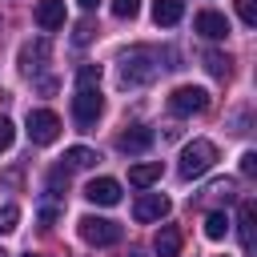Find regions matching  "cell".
Here are the masks:
<instances>
[{
  "label": "cell",
  "instance_id": "d4e9b609",
  "mask_svg": "<svg viewBox=\"0 0 257 257\" xmlns=\"http://www.w3.org/2000/svg\"><path fill=\"white\" fill-rule=\"evenodd\" d=\"M92 32H96V28H92V20H80V24H76V36H72V40H76V44H88V40H92Z\"/></svg>",
  "mask_w": 257,
  "mask_h": 257
},
{
  "label": "cell",
  "instance_id": "9c48e42d",
  "mask_svg": "<svg viewBox=\"0 0 257 257\" xmlns=\"http://www.w3.org/2000/svg\"><path fill=\"white\" fill-rule=\"evenodd\" d=\"M84 197H88L92 205H116V201H120V181H112V177H96V181H88Z\"/></svg>",
  "mask_w": 257,
  "mask_h": 257
},
{
  "label": "cell",
  "instance_id": "f1b7e54d",
  "mask_svg": "<svg viewBox=\"0 0 257 257\" xmlns=\"http://www.w3.org/2000/svg\"><path fill=\"white\" fill-rule=\"evenodd\" d=\"M128 257H145V253H141V249H128Z\"/></svg>",
  "mask_w": 257,
  "mask_h": 257
},
{
  "label": "cell",
  "instance_id": "603a6c76",
  "mask_svg": "<svg viewBox=\"0 0 257 257\" xmlns=\"http://www.w3.org/2000/svg\"><path fill=\"white\" fill-rule=\"evenodd\" d=\"M16 221H20V209H16V205H4V209H0V233H12Z\"/></svg>",
  "mask_w": 257,
  "mask_h": 257
},
{
  "label": "cell",
  "instance_id": "5bb4252c",
  "mask_svg": "<svg viewBox=\"0 0 257 257\" xmlns=\"http://www.w3.org/2000/svg\"><path fill=\"white\" fill-rule=\"evenodd\" d=\"M48 52H52V48H48V40H36V44H24V48H20V68H24L28 76H32V72H36V68H40L44 60H48Z\"/></svg>",
  "mask_w": 257,
  "mask_h": 257
},
{
  "label": "cell",
  "instance_id": "30bf717a",
  "mask_svg": "<svg viewBox=\"0 0 257 257\" xmlns=\"http://www.w3.org/2000/svg\"><path fill=\"white\" fill-rule=\"evenodd\" d=\"M149 145H153V128L149 124H133V128H124L116 137V149L120 153H145Z\"/></svg>",
  "mask_w": 257,
  "mask_h": 257
},
{
  "label": "cell",
  "instance_id": "f546056e",
  "mask_svg": "<svg viewBox=\"0 0 257 257\" xmlns=\"http://www.w3.org/2000/svg\"><path fill=\"white\" fill-rule=\"evenodd\" d=\"M24 257H48V253H24Z\"/></svg>",
  "mask_w": 257,
  "mask_h": 257
},
{
  "label": "cell",
  "instance_id": "52a82bcc",
  "mask_svg": "<svg viewBox=\"0 0 257 257\" xmlns=\"http://www.w3.org/2000/svg\"><path fill=\"white\" fill-rule=\"evenodd\" d=\"M169 197L165 193H141L137 201H133V217L137 221H165L169 217Z\"/></svg>",
  "mask_w": 257,
  "mask_h": 257
},
{
  "label": "cell",
  "instance_id": "5b68a950",
  "mask_svg": "<svg viewBox=\"0 0 257 257\" xmlns=\"http://www.w3.org/2000/svg\"><path fill=\"white\" fill-rule=\"evenodd\" d=\"M100 112H104L100 88H76V96H72V120H76V128H92Z\"/></svg>",
  "mask_w": 257,
  "mask_h": 257
},
{
  "label": "cell",
  "instance_id": "8992f818",
  "mask_svg": "<svg viewBox=\"0 0 257 257\" xmlns=\"http://www.w3.org/2000/svg\"><path fill=\"white\" fill-rule=\"evenodd\" d=\"M24 128H28V141L32 145H52L60 137V116L52 108H32L28 120H24Z\"/></svg>",
  "mask_w": 257,
  "mask_h": 257
},
{
  "label": "cell",
  "instance_id": "4316f807",
  "mask_svg": "<svg viewBox=\"0 0 257 257\" xmlns=\"http://www.w3.org/2000/svg\"><path fill=\"white\" fill-rule=\"evenodd\" d=\"M56 213H60V205H56V201H44V209H40V221H44V225H52V221H56Z\"/></svg>",
  "mask_w": 257,
  "mask_h": 257
},
{
  "label": "cell",
  "instance_id": "ba28073f",
  "mask_svg": "<svg viewBox=\"0 0 257 257\" xmlns=\"http://www.w3.org/2000/svg\"><path fill=\"white\" fill-rule=\"evenodd\" d=\"M193 28L205 36V40H225L229 36V20L221 16V12H213V8H205V12H197V20H193Z\"/></svg>",
  "mask_w": 257,
  "mask_h": 257
},
{
  "label": "cell",
  "instance_id": "4dcf8cb0",
  "mask_svg": "<svg viewBox=\"0 0 257 257\" xmlns=\"http://www.w3.org/2000/svg\"><path fill=\"white\" fill-rule=\"evenodd\" d=\"M0 257H8V253H4V249H0Z\"/></svg>",
  "mask_w": 257,
  "mask_h": 257
},
{
  "label": "cell",
  "instance_id": "d6986e66",
  "mask_svg": "<svg viewBox=\"0 0 257 257\" xmlns=\"http://www.w3.org/2000/svg\"><path fill=\"white\" fill-rule=\"evenodd\" d=\"M225 233H229V221H225V213H209V217H205V237H209V241H221Z\"/></svg>",
  "mask_w": 257,
  "mask_h": 257
},
{
  "label": "cell",
  "instance_id": "7c38bea8",
  "mask_svg": "<svg viewBox=\"0 0 257 257\" xmlns=\"http://www.w3.org/2000/svg\"><path fill=\"white\" fill-rule=\"evenodd\" d=\"M253 225H257V205H253V201H241L237 237H241V249H245V253H253Z\"/></svg>",
  "mask_w": 257,
  "mask_h": 257
},
{
  "label": "cell",
  "instance_id": "44dd1931",
  "mask_svg": "<svg viewBox=\"0 0 257 257\" xmlns=\"http://www.w3.org/2000/svg\"><path fill=\"white\" fill-rule=\"evenodd\" d=\"M141 12V0H112V16H120V20H133Z\"/></svg>",
  "mask_w": 257,
  "mask_h": 257
},
{
  "label": "cell",
  "instance_id": "277c9868",
  "mask_svg": "<svg viewBox=\"0 0 257 257\" xmlns=\"http://www.w3.org/2000/svg\"><path fill=\"white\" fill-rule=\"evenodd\" d=\"M205 108H209V92L201 84H181L169 96V112L173 116H193V112H205Z\"/></svg>",
  "mask_w": 257,
  "mask_h": 257
},
{
  "label": "cell",
  "instance_id": "8fae6325",
  "mask_svg": "<svg viewBox=\"0 0 257 257\" xmlns=\"http://www.w3.org/2000/svg\"><path fill=\"white\" fill-rule=\"evenodd\" d=\"M36 24L44 28V32H56L60 24H64V0H36Z\"/></svg>",
  "mask_w": 257,
  "mask_h": 257
},
{
  "label": "cell",
  "instance_id": "3957f363",
  "mask_svg": "<svg viewBox=\"0 0 257 257\" xmlns=\"http://www.w3.org/2000/svg\"><path fill=\"white\" fill-rule=\"evenodd\" d=\"M80 225V237L88 241V245H96V249H108V245H116L120 237H124V229L116 225V221H108V217H80L76 221Z\"/></svg>",
  "mask_w": 257,
  "mask_h": 257
},
{
  "label": "cell",
  "instance_id": "7a4b0ae2",
  "mask_svg": "<svg viewBox=\"0 0 257 257\" xmlns=\"http://www.w3.org/2000/svg\"><path fill=\"white\" fill-rule=\"evenodd\" d=\"M213 165H217V145H213V141H193V145H185L177 173H181L185 181H197V177H205Z\"/></svg>",
  "mask_w": 257,
  "mask_h": 257
},
{
  "label": "cell",
  "instance_id": "e0dca14e",
  "mask_svg": "<svg viewBox=\"0 0 257 257\" xmlns=\"http://www.w3.org/2000/svg\"><path fill=\"white\" fill-rule=\"evenodd\" d=\"M100 157L92 153V149H84V145H72L68 153H64V169H88V165H96Z\"/></svg>",
  "mask_w": 257,
  "mask_h": 257
},
{
  "label": "cell",
  "instance_id": "ffe728a7",
  "mask_svg": "<svg viewBox=\"0 0 257 257\" xmlns=\"http://www.w3.org/2000/svg\"><path fill=\"white\" fill-rule=\"evenodd\" d=\"M205 68L225 80V76H229V56H225V52H205Z\"/></svg>",
  "mask_w": 257,
  "mask_h": 257
},
{
  "label": "cell",
  "instance_id": "2e32d148",
  "mask_svg": "<svg viewBox=\"0 0 257 257\" xmlns=\"http://www.w3.org/2000/svg\"><path fill=\"white\" fill-rule=\"evenodd\" d=\"M181 16H185V0H153V20H157V24L173 28Z\"/></svg>",
  "mask_w": 257,
  "mask_h": 257
},
{
  "label": "cell",
  "instance_id": "6da1fadb",
  "mask_svg": "<svg viewBox=\"0 0 257 257\" xmlns=\"http://www.w3.org/2000/svg\"><path fill=\"white\" fill-rule=\"evenodd\" d=\"M157 72H161V56L145 44H137L120 56V84H153Z\"/></svg>",
  "mask_w": 257,
  "mask_h": 257
},
{
  "label": "cell",
  "instance_id": "cb8c5ba5",
  "mask_svg": "<svg viewBox=\"0 0 257 257\" xmlns=\"http://www.w3.org/2000/svg\"><path fill=\"white\" fill-rule=\"evenodd\" d=\"M12 141H16V124H12L8 116H0V153H8Z\"/></svg>",
  "mask_w": 257,
  "mask_h": 257
},
{
  "label": "cell",
  "instance_id": "9a60e30c",
  "mask_svg": "<svg viewBox=\"0 0 257 257\" xmlns=\"http://www.w3.org/2000/svg\"><path fill=\"white\" fill-rule=\"evenodd\" d=\"M161 181V161H145V165H133L128 169V185L133 189H149Z\"/></svg>",
  "mask_w": 257,
  "mask_h": 257
},
{
  "label": "cell",
  "instance_id": "4fadbf2b",
  "mask_svg": "<svg viewBox=\"0 0 257 257\" xmlns=\"http://www.w3.org/2000/svg\"><path fill=\"white\" fill-rule=\"evenodd\" d=\"M153 249H157V257H181V229L177 225H161L157 237H153Z\"/></svg>",
  "mask_w": 257,
  "mask_h": 257
},
{
  "label": "cell",
  "instance_id": "484cf974",
  "mask_svg": "<svg viewBox=\"0 0 257 257\" xmlns=\"http://www.w3.org/2000/svg\"><path fill=\"white\" fill-rule=\"evenodd\" d=\"M257 173V153H241V177H253Z\"/></svg>",
  "mask_w": 257,
  "mask_h": 257
},
{
  "label": "cell",
  "instance_id": "7402d4cb",
  "mask_svg": "<svg viewBox=\"0 0 257 257\" xmlns=\"http://www.w3.org/2000/svg\"><path fill=\"white\" fill-rule=\"evenodd\" d=\"M233 4H237V16L253 28V24H257V0H233Z\"/></svg>",
  "mask_w": 257,
  "mask_h": 257
},
{
  "label": "cell",
  "instance_id": "ac0fdd59",
  "mask_svg": "<svg viewBox=\"0 0 257 257\" xmlns=\"http://www.w3.org/2000/svg\"><path fill=\"white\" fill-rule=\"evenodd\" d=\"M76 88H100V64H80L76 68Z\"/></svg>",
  "mask_w": 257,
  "mask_h": 257
},
{
  "label": "cell",
  "instance_id": "83f0119b",
  "mask_svg": "<svg viewBox=\"0 0 257 257\" xmlns=\"http://www.w3.org/2000/svg\"><path fill=\"white\" fill-rule=\"evenodd\" d=\"M76 4H80V8H84V12H92V8H96V4H100V0H76Z\"/></svg>",
  "mask_w": 257,
  "mask_h": 257
}]
</instances>
